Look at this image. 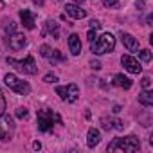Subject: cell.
I'll return each instance as SVG.
<instances>
[{
    "label": "cell",
    "mask_w": 153,
    "mask_h": 153,
    "mask_svg": "<svg viewBox=\"0 0 153 153\" xmlns=\"http://www.w3.org/2000/svg\"><path fill=\"white\" fill-rule=\"evenodd\" d=\"M108 151H126V153H133V151H139L140 149V140L135 137V135H130V137H117L114 139L108 148Z\"/></svg>",
    "instance_id": "obj_1"
},
{
    "label": "cell",
    "mask_w": 153,
    "mask_h": 153,
    "mask_svg": "<svg viewBox=\"0 0 153 153\" xmlns=\"http://www.w3.org/2000/svg\"><path fill=\"white\" fill-rule=\"evenodd\" d=\"M114 47H115V38H114V34H110V33H105V34H101L97 40L90 42V49H92V52L97 54V56L106 54V52H112Z\"/></svg>",
    "instance_id": "obj_2"
},
{
    "label": "cell",
    "mask_w": 153,
    "mask_h": 153,
    "mask_svg": "<svg viewBox=\"0 0 153 153\" xmlns=\"http://www.w3.org/2000/svg\"><path fill=\"white\" fill-rule=\"evenodd\" d=\"M7 65H11L13 68H16L18 72H24V74H29V76H34L38 72V67L34 63V58L33 56H27L25 59H15V58H6Z\"/></svg>",
    "instance_id": "obj_3"
},
{
    "label": "cell",
    "mask_w": 153,
    "mask_h": 153,
    "mask_svg": "<svg viewBox=\"0 0 153 153\" xmlns=\"http://www.w3.org/2000/svg\"><path fill=\"white\" fill-rule=\"evenodd\" d=\"M54 121L61 123V117L56 115V114H54L52 110H49V108L38 110V130H40V131H43V133L51 131L52 126H54Z\"/></svg>",
    "instance_id": "obj_4"
},
{
    "label": "cell",
    "mask_w": 153,
    "mask_h": 153,
    "mask_svg": "<svg viewBox=\"0 0 153 153\" xmlns=\"http://www.w3.org/2000/svg\"><path fill=\"white\" fill-rule=\"evenodd\" d=\"M4 83H6L13 92L20 94V96H29V92H31V85H29L27 81H22L20 78H16L15 74H6V76H4Z\"/></svg>",
    "instance_id": "obj_5"
},
{
    "label": "cell",
    "mask_w": 153,
    "mask_h": 153,
    "mask_svg": "<svg viewBox=\"0 0 153 153\" xmlns=\"http://www.w3.org/2000/svg\"><path fill=\"white\" fill-rule=\"evenodd\" d=\"M15 135V121L9 114H0V139L4 142L11 140Z\"/></svg>",
    "instance_id": "obj_6"
},
{
    "label": "cell",
    "mask_w": 153,
    "mask_h": 153,
    "mask_svg": "<svg viewBox=\"0 0 153 153\" xmlns=\"http://www.w3.org/2000/svg\"><path fill=\"white\" fill-rule=\"evenodd\" d=\"M121 63H123V67H124L128 72H131V74H140V72H142V67H140L139 59H135V58L130 56V54H123Z\"/></svg>",
    "instance_id": "obj_7"
},
{
    "label": "cell",
    "mask_w": 153,
    "mask_h": 153,
    "mask_svg": "<svg viewBox=\"0 0 153 153\" xmlns=\"http://www.w3.org/2000/svg\"><path fill=\"white\" fill-rule=\"evenodd\" d=\"M40 54H42L45 59H49L51 63H56V61H63V59H65V56H63L59 51L51 49L49 45H42V47H40Z\"/></svg>",
    "instance_id": "obj_8"
},
{
    "label": "cell",
    "mask_w": 153,
    "mask_h": 153,
    "mask_svg": "<svg viewBox=\"0 0 153 153\" xmlns=\"http://www.w3.org/2000/svg\"><path fill=\"white\" fill-rule=\"evenodd\" d=\"M7 43H9V49H11V51H20V49L25 47L27 38H25L24 34H20V33H11V34L7 36Z\"/></svg>",
    "instance_id": "obj_9"
},
{
    "label": "cell",
    "mask_w": 153,
    "mask_h": 153,
    "mask_svg": "<svg viewBox=\"0 0 153 153\" xmlns=\"http://www.w3.org/2000/svg\"><path fill=\"white\" fill-rule=\"evenodd\" d=\"M20 20H22V25L25 27V29H34V25H36V16H34V13H31L29 9H22L20 11Z\"/></svg>",
    "instance_id": "obj_10"
},
{
    "label": "cell",
    "mask_w": 153,
    "mask_h": 153,
    "mask_svg": "<svg viewBox=\"0 0 153 153\" xmlns=\"http://www.w3.org/2000/svg\"><path fill=\"white\" fill-rule=\"evenodd\" d=\"M65 13L70 16V18H76V20H83L87 16V11L81 9L79 6H76V4H67L65 6Z\"/></svg>",
    "instance_id": "obj_11"
},
{
    "label": "cell",
    "mask_w": 153,
    "mask_h": 153,
    "mask_svg": "<svg viewBox=\"0 0 153 153\" xmlns=\"http://www.w3.org/2000/svg\"><path fill=\"white\" fill-rule=\"evenodd\" d=\"M121 40H123L124 47H126L130 52H137V51H139V40L133 38L130 33H121Z\"/></svg>",
    "instance_id": "obj_12"
},
{
    "label": "cell",
    "mask_w": 153,
    "mask_h": 153,
    "mask_svg": "<svg viewBox=\"0 0 153 153\" xmlns=\"http://www.w3.org/2000/svg\"><path fill=\"white\" fill-rule=\"evenodd\" d=\"M78 97H79V88H78V85L70 83V85L65 87V103H76V101H78Z\"/></svg>",
    "instance_id": "obj_13"
},
{
    "label": "cell",
    "mask_w": 153,
    "mask_h": 153,
    "mask_svg": "<svg viewBox=\"0 0 153 153\" xmlns=\"http://www.w3.org/2000/svg\"><path fill=\"white\" fill-rule=\"evenodd\" d=\"M68 49L74 56H79L81 54V38L78 34H70L68 36Z\"/></svg>",
    "instance_id": "obj_14"
},
{
    "label": "cell",
    "mask_w": 153,
    "mask_h": 153,
    "mask_svg": "<svg viewBox=\"0 0 153 153\" xmlns=\"http://www.w3.org/2000/svg\"><path fill=\"white\" fill-rule=\"evenodd\" d=\"M101 124H103V128L105 130H123L124 128V123L123 121H119V119H110V117H103L101 119Z\"/></svg>",
    "instance_id": "obj_15"
},
{
    "label": "cell",
    "mask_w": 153,
    "mask_h": 153,
    "mask_svg": "<svg viewBox=\"0 0 153 153\" xmlns=\"http://www.w3.org/2000/svg\"><path fill=\"white\" fill-rule=\"evenodd\" d=\"M99 142H101V133H99V130L90 128L88 133H87V146H88V148H96Z\"/></svg>",
    "instance_id": "obj_16"
},
{
    "label": "cell",
    "mask_w": 153,
    "mask_h": 153,
    "mask_svg": "<svg viewBox=\"0 0 153 153\" xmlns=\"http://www.w3.org/2000/svg\"><path fill=\"white\" fill-rule=\"evenodd\" d=\"M114 85L115 87H119V88H131V79L130 78H126L124 74H115L114 76Z\"/></svg>",
    "instance_id": "obj_17"
},
{
    "label": "cell",
    "mask_w": 153,
    "mask_h": 153,
    "mask_svg": "<svg viewBox=\"0 0 153 153\" xmlns=\"http://www.w3.org/2000/svg\"><path fill=\"white\" fill-rule=\"evenodd\" d=\"M139 103L144 105V106H151V105H153V94H151L149 90L140 92V94H139Z\"/></svg>",
    "instance_id": "obj_18"
},
{
    "label": "cell",
    "mask_w": 153,
    "mask_h": 153,
    "mask_svg": "<svg viewBox=\"0 0 153 153\" xmlns=\"http://www.w3.org/2000/svg\"><path fill=\"white\" fill-rule=\"evenodd\" d=\"M58 24L56 22H52V20H47L45 22V31H43V34H47V33H51L52 34V38H58Z\"/></svg>",
    "instance_id": "obj_19"
},
{
    "label": "cell",
    "mask_w": 153,
    "mask_h": 153,
    "mask_svg": "<svg viewBox=\"0 0 153 153\" xmlns=\"http://www.w3.org/2000/svg\"><path fill=\"white\" fill-rule=\"evenodd\" d=\"M139 58H140L142 61H146V63H148V61H151V52H149L148 49H142V51L139 52Z\"/></svg>",
    "instance_id": "obj_20"
},
{
    "label": "cell",
    "mask_w": 153,
    "mask_h": 153,
    "mask_svg": "<svg viewBox=\"0 0 153 153\" xmlns=\"http://www.w3.org/2000/svg\"><path fill=\"white\" fill-rule=\"evenodd\" d=\"M29 115V112H27V108H24V106H20V108H16V117L18 119H25Z\"/></svg>",
    "instance_id": "obj_21"
},
{
    "label": "cell",
    "mask_w": 153,
    "mask_h": 153,
    "mask_svg": "<svg viewBox=\"0 0 153 153\" xmlns=\"http://www.w3.org/2000/svg\"><path fill=\"white\" fill-rule=\"evenodd\" d=\"M140 85H142V88H144V90H149V88H151V78L144 76V78H142V81H140Z\"/></svg>",
    "instance_id": "obj_22"
},
{
    "label": "cell",
    "mask_w": 153,
    "mask_h": 153,
    "mask_svg": "<svg viewBox=\"0 0 153 153\" xmlns=\"http://www.w3.org/2000/svg\"><path fill=\"white\" fill-rule=\"evenodd\" d=\"M43 81H45V83H56V81H58V76H56V74H51V72H49V74H45Z\"/></svg>",
    "instance_id": "obj_23"
},
{
    "label": "cell",
    "mask_w": 153,
    "mask_h": 153,
    "mask_svg": "<svg viewBox=\"0 0 153 153\" xmlns=\"http://www.w3.org/2000/svg\"><path fill=\"white\" fill-rule=\"evenodd\" d=\"M6 112V97L2 94V90H0V114H4Z\"/></svg>",
    "instance_id": "obj_24"
},
{
    "label": "cell",
    "mask_w": 153,
    "mask_h": 153,
    "mask_svg": "<svg viewBox=\"0 0 153 153\" xmlns=\"http://www.w3.org/2000/svg\"><path fill=\"white\" fill-rule=\"evenodd\" d=\"M119 4V0H103V6L105 7H115Z\"/></svg>",
    "instance_id": "obj_25"
},
{
    "label": "cell",
    "mask_w": 153,
    "mask_h": 153,
    "mask_svg": "<svg viewBox=\"0 0 153 153\" xmlns=\"http://www.w3.org/2000/svg\"><path fill=\"white\" fill-rule=\"evenodd\" d=\"M101 27V22L99 20H92L90 22V29H99Z\"/></svg>",
    "instance_id": "obj_26"
},
{
    "label": "cell",
    "mask_w": 153,
    "mask_h": 153,
    "mask_svg": "<svg viewBox=\"0 0 153 153\" xmlns=\"http://www.w3.org/2000/svg\"><path fill=\"white\" fill-rule=\"evenodd\" d=\"M96 38H97V36H96V29H90V31H88V42H94Z\"/></svg>",
    "instance_id": "obj_27"
},
{
    "label": "cell",
    "mask_w": 153,
    "mask_h": 153,
    "mask_svg": "<svg viewBox=\"0 0 153 153\" xmlns=\"http://www.w3.org/2000/svg\"><path fill=\"white\" fill-rule=\"evenodd\" d=\"M90 67H92L94 70H99V68H101V63H99V61H90Z\"/></svg>",
    "instance_id": "obj_28"
},
{
    "label": "cell",
    "mask_w": 153,
    "mask_h": 153,
    "mask_svg": "<svg viewBox=\"0 0 153 153\" xmlns=\"http://www.w3.org/2000/svg\"><path fill=\"white\" fill-rule=\"evenodd\" d=\"M33 148H34V149H40V148H42V144H40V142H38V140H36V142H34V144H33Z\"/></svg>",
    "instance_id": "obj_29"
},
{
    "label": "cell",
    "mask_w": 153,
    "mask_h": 153,
    "mask_svg": "<svg viewBox=\"0 0 153 153\" xmlns=\"http://www.w3.org/2000/svg\"><path fill=\"white\" fill-rule=\"evenodd\" d=\"M4 6H6V4H4V0H0V9H4Z\"/></svg>",
    "instance_id": "obj_30"
},
{
    "label": "cell",
    "mask_w": 153,
    "mask_h": 153,
    "mask_svg": "<svg viewBox=\"0 0 153 153\" xmlns=\"http://www.w3.org/2000/svg\"><path fill=\"white\" fill-rule=\"evenodd\" d=\"M74 2H85V0H74Z\"/></svg>",
    "instance_id": "obj_31"
}]
</instances>
